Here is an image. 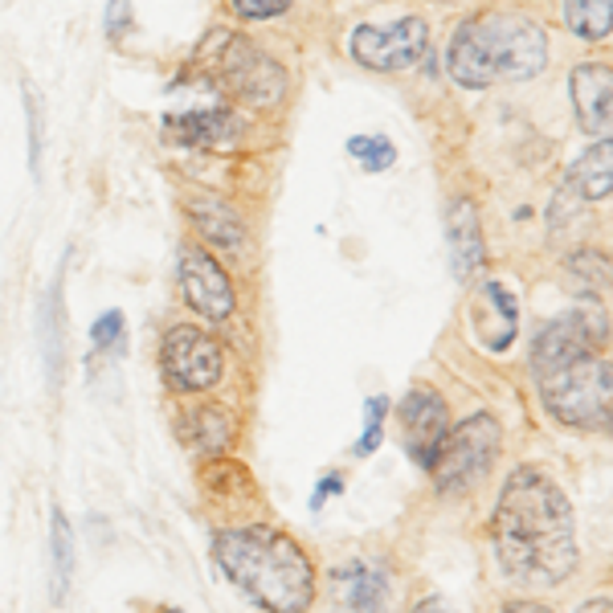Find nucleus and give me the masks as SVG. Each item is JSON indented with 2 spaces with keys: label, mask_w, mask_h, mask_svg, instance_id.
Here are the masks:
<instances>
[{
  "label": "nucleus",
  "mask_w": 613,
  "mask_h": 613,
  "mask_svg": "<svg viewBox=\"0 0 613 613\" xmlns=\"http://www.w3.org/2000/svg\"><path fill=\"white\" fill-rule=\"evenodd\" d=\"M491 544L511 581L532 589L560 584L581 560L569 495L536 466L511 470L491 515Z\"/></svg>",
  "instance_id": "obj_1"
},
{
  "label": "nucleus",
  "mask_w": 613,
  "mask_h": 613,
  "mask_svg": "<svg viewBox=\"0 0 613 613\" xmlns=\"http://www.w3.org/2000/svg\"><path fill=\"white\" fill-rule=\"evenodd\" d=\"M213 560L225 581L266 613H307L315 569L307 553L279 527H234L213 540Z\"/></svg>",
  "instance_id": "obj_2"
},
{
  "label": "nucleus",
  "mask_w": 613,
  "mask_h": 613,
  "mask_svg": "<svg viewBox=\"0 0 613 613\" xmlns=\"http://www.w3.org/2000/svg\"><path fill=\"white\" fill-rule=\"evenodd\" d=\"M548 66V37L524 13H483L463 21L446 45L450 78L466 90L527 82Z\"/></svg>",
  "instance_id": "obj_3"
},
{
  "label": "nucleus",
  "mask_w": 613,
  "mask_h": 613,
  "mask_svg": "<svg viewBox=\"0 0 613 613\" xmlns=\"http://www.w3.org/2000/svg\"><path fill=\"white\" fill-rule=\"evenodd\" d=\"M540 397L548 405V413L565 425L577 430H610V397H613V376L610 360L589 352L569 364H560L553 373L536 376Z\"/></svg>",
  "instance_id": "obj_4"
},
{
  "label": "nucleus",
  "mask_w": 613,
  "mask_h": 613,
  "mask_svg": "<svg viewBox=\"0 0 613 613\" xmlns=\"http://www.w3.org/2000/svg\"><path fill=\"white\" fill-rule=\"evenodd\" d=\"M503 450V430L491 413H475L466 418L458 430H450L442 438V446L434 454V483L442 495H458V491H475L487 475H491L495 458Z\"/></svg>",
  "instance_id": "obj_5"
},
{
  "label": "nucleus",
  "mask_w": 613,
  "mask_h": 613,
  "mask_svg": "<svg viewBox=\"0 0 613 613\" xmlns=\"http://www.w3.org/2000/svg\"><path fill=\"white\" fill-rule=\"evenodd\" d=\"M222 54H217V70H222L225 87L250 106H274L286 94V70L279 61L262 54L250 37H234L222 33Z\"/></svg>",
  "instance_id": "obj_6"
},
{
  "label": "nucleus",
  "mask_w": 613,
  "mask_h": 613,
  "mask_svg": "<svg viewBox=\"0 0 613 613\" xmlns=\"http://www.w3.org/2000/svg\"><path fill=\"white\" fill-rule=\"evenodd\" d=\"M425 49H430V25L421 16H401L389 25H360L352 33V58L376 75H397V70L418 66Z\"/></svg>",
  "instance_id": "obj_7"
},
{
  "label": "nucleus",
  "mask_w": 613,
  "mask_h": 613,
  "mask_svg": "<svg viewBox=\"0 0 613 613\" xmlns=\"http://www.w3.org/2000/svg\"><path fill=\"white\" fill-rule=\"evenodd\" d=\"M160 368L168 389L205 393L225 376V348L201 328H172L160 344Z\"/></svg>",
  "instance_id": "obj_8"
},
{
  "label": "nucleus",
  "mask_w": 613,
  "mask_h": 613,
  "mask_svg": "<svg viewBox=\"0 0 613 613\" xmlns=\"http://www.w3.org/2000/svg\"><path fill=\"white\" fill-rule=\"evenodd\" d=\"M598 340H605V315L598 307H577L569 315H556L532 340V373L544 376L569 360L589 356V352H598Z\"/></svg>",
  "instance_id": "obj_9"
},
{
  "label": "nucleus",
  "mask_w": 613,
  "mask_h": 613,
  "mask_svg": "<svg viewBox=\"0 0 613 613\" xmlns=\"http://www.w3.org/2000/svg\"><path fill=\"white\" fill-rule=\"evenodd\" d=\"M177 279H180V295L193 307L196 315L205 319H229L234 315V283L229 274L209 250L201 246H184L177 258Z\"/></svg>",
  "instance_id": "obj_10"
},
{
  "label": "nucleus",
  "mask_w": 613,
  "mask_h": 613,
  "mask_svg": "<svg viewBox=\"0 0 613 613\" xmlns=\"http://www.w3.org/2000/svg\"><path fill=\"white\" fill-rule=\"evenodd\" d=\"M397 421H401V438L409 458L430 470L434 466V454L442 446V438L450 434V413L446 401L438 397L434 389H409L397 405Z\"/></svg>",
  "instance_id": "obj_11"
},
{
  "label": "nucleus",
  "mask_w": 613,
  "mask_h": 613,
  "mask_svg": "<svg viewBox=\"0 0 613 613\" xmlns=\"http://www.w3.org/2000/svg\"><path fill=\"white\" fill-rule=\"evenodd\" d=\"M470 328L479 336L483 348L491 352H508L515 331H520V307H515V295H511L503 283H479L475 291V303H470Z\"/></svg>",
  "instance_id": "obj_12"
},
{
  "label": "nucleus",
  "mask_w": 613,
  "mask_h": 613,
  "mask_svg": "<svg viewBox=\"0 0 613 613\" xmlns=\"http://www.w3.org/2000/svg\"><path fill=\"white\" fill-rule=\"evenodd\" d=\"M569 94H572V111H577V123H581L584 135L593 139H610V111H613V82H610V66H598V61H584L577 66L569 78Z\"/></svg>",
  "instance_id": "obj_13"
},
{
  "label": "nucleus",
  "mask_w": 613,
  "mask_h": 613,
  "mask_svg": "<svg viewBox=\"0 0 613 613\" xmlns=\"http://www.w3.org/2000/svg\"><path fill=\"white\" fill-rule=\"evenodd\" d=\"M164 139L177 148H229L238 139V120L225 106L177 111V115H164Z\"/></svg>",
  "instance_id": "obj_14"
},
{
  "label": "nucleus",
  "mask_w": 613,
  "mask_h": 613,
  "mask_svg": "<svg viewBox=\"0 0 613 613\" xmlns=\"http://www.w3.org/2000/svg\"><path fill=\"white\" fill-rule=\"evenodd\" d=\"M331 589L340 593V601L352 613H385L393 581H389V569L368 565V560H352V565L331 569Z\"/></svg>",
  "instance_id": "obj_15"
},
{
  "label": "nucleus",
  "mask_w": 613,
  "mask_h": 613,
  "mask_svg": "<svg viewBox=\"0 0 613 613\" xmlns=\"http://www.w3.org/2000/svg\"><path fill=\"white\" fill-rule=\"evenodd\" d=\"M446 238H450V266L458 279H475L487 262V250H483V229H479V213L470 201H450L446 209Z\"/></svg>",
  "instance_id": "obj_16"
},
{
  "label": "nucleus",
  "mask_w": 613,
  "mask_h": 613,
  "mask_svg": "<svg viewBox=\"0 0 613 613\" xmlns=\"http://www.w3.org/2000/svg\"><path fill=\"white\" fill-rule=\"evenodd\" d=\"M180 438L193 454H222L229 442H234V418L225 413L222 405H189L180 413Z\"/></svg>",
  "instance_id": "obj_17"
},
{
  "label": "nucleus",
  "mask_w": 613,
  "mask_h": 613,
  "mask_svg": "<svg viewBox=\"0 0 613 613\" xmlns=\"http://www.w3.org/2000/svg\"><path fill=\"white\" fill-rule=\"evenodd\" d=\"M189 217H193V225L205 234V241L209 246H217V250H241L246 246V225H241L238 209L229 205V201H222V196H193L189 201Z\"/></svg>",
  "instance_id": "obj_18"
},
{
  "label": "nucleus",
  "mask_w": 613,
  "mask_h": 613,
  "mask_svg": "<svg viewBox=\"0 0 613 613\" xmlns=\"http://www.w3.org/2000/svg\"><path fill=\"white\" fill-rule=\"evenodd\" d=\"M37 336H42V360L49 389H58L61 381V360H66V311H61V274L49 283L42 295V311H37Z\"/></svg>",
  "instance_id": "obj_19"
},
{
  "label": "nucleus",
  "mask_w": 613,
  "mask_h": 613,
  "mask_svg": "<svg viewBox=\"0 0 613 613\" xmlns=\"http://www.w3.org/2000/svg\"><path fill=\"white\" fill-rule=\"evenodd\" d=\"M560 189H569L572 196H581V201H605L613 189V151H610V139H601L593 148L584 151L581 160L565 172V184Z\"/></svg>",
  "instance_id": "obj_20"
},
{
  "label": "nucleus",
  "mask_w": 613,
  "mask_h": 613,
  "mask_svg": "<svg viewBox=\"0 0 613 613\" xmlns=\"http://www.w3.org/2000/svg\"><path fill=\"white\" fill-rule=\"evenodd\" d=\"M49 560H54V572H49L54 605H66V593L75 581V527L61 515V508L49 511Z\"/></svg>",
  "instance_id": "obj_21"
},
{
  "label": "nucleus",
  "mask_w": 613,
  "mask_h": 613,
  "mask_svg": "<svg viewBox=\"0 0 613 613\" xmlns=\"http://www.w3.org/2000/svg\"><path fill=\"white\" fill-rule=\"evenodd\" d=\"M569 270V291L572 295H581V299H605V291H610V258L598 254V250H581V254H572L565 262Z\"/></svg>",
  "instance_id": "obj_22"
},
{
  "label": "nucleus",
  "mask_w": 613,
  "mask_h": 613,
  "mask_svg": "<svg viewBox=\"0 0 613 613\" xmlns=\"http://www.w3.org/2000/svg\"><path fill=\"white\" fill-rule=\"evenodd\" d=\"M565 25L584 42H605L613 25V0H565Z\"/></svg>",
  "instance_id": "obj_23"
},
{
  "label": "nucleus",
  "mask_w": 613,
  "mask_h": 613,
  "mask_svg": "<svg viewBox=\"0 0 613 613\" xmlns=\"http://www.w3.org/2000/svg\"><path fill=\"white\" fill-rule=\"evenodd\" d=\"M348 156H356L368 177L389 172V168L397 164V148H393L385 135H352V139H348Z\"/></svg>",
  "instance_id": "obj_24"
},
{
  "label": "nucleus",
  "mask_w": 613,
  "mask_h": 613,
  "mask_svg": "<svg viewBox=\"0 0 613 613\" xmlns=\"http://www.w3.org/2000/svg\"><path fill=\"white\" fill-rule=\"evenodd\" d=\"M21 94H25V123H30V172L33 180H42V139H45V127H42V99H37V90L25 82L21 87Z\"/></svg>",
  "instance_id": "obj_25"
},
{
  "label": "nucleus",
  "mask_w": 613,
  "mask_h": 613,
  "mask_svg": "<svg viewBox=\"0 0 613 613\" xmlns=\"http://www.w3.org/2000/svg\"><path fill=\"white\" fill-rule=\"evenodd\" d=\"M385 413H389V401H385V397H373V401L364 405V434H360V442H356V454H360V458H364V454H373V450L381 446Z\"/></svg>",
  "instance_id": "obj_26"
},
{
  "label": "nucleus",
  "mask_w": 613,
  "mask_h": 613,
  "mask_svg": "<svg viewBox=\"0 0 613 613\" xmlns=\"http://www.w3.org/2000/svg\"><path fill=\"white\" fill-rule=\"evenodd\" d=\"M123 340V311H106L94 319V328H90V348L94 352H106V348H120Z\"/></svg>",
  "instance_id": "obj_27"
},
{
  "label": "nucleus",
  "mask_w": 613,
  "mask_h": 613,
  "mask_svg": "<svg viewBox=\"0 0 613 613\" xmlns=\"http://www.w3.org/2000/svg\"><path fill=\"white\" fill-rule=\"evenodd\" d=\"M135 16H132V0H106V13H103V33L106 42H123L132 33Z\"/></svg>",
  "instance_id": "obj_28"
},
{
  "label": "nucleus",
  "mask_w": 613,
  "mask_h": 613,
  "mask_svg": "<svg viewBox=\"0 0 613 613\" xmlns=\"http://www.w3.org/2000/svg\"><path fill=\"white\" fill-rule=\"evenodd\" d=\"M291 4H295V0H234L238 16H246V21H270V16H283Z\"/></svg>",
  "instance_id": "obj_29"
},
{
  "label": "nucleus",
  "mask_w": 613,
  "mask_h": 613,
  "mask_svg": "<svg viewBox=\"0 0 613 613\" xmlns=\"http://www.w3.org/2000/svg\"><path fill=\"white\" fill-rule=\"evenodd\" d=\"M340 491H344V479H340V475H328V479H319V487H315V495H311V508L319 511L331 499V495H340Z\"/></svg>",
  "instance_id": "obj_30"
},
{
  "label": "nucleus",
  "mask_w": 613,
  "mask_h": 613,
  "mask_svg": "<svg viewBox=\"0 0 613 613\" xmlns=\"http://www.w3.org/2000/svg\"><path fill=\"white\" fill-rule=\"evenodd\" d=\"M503 613H553L548 605H540V601H511Z\"/></svg>",
  "instance_id": "obj_31"
},
{
  "label": "nucleus",
  "mask_w": 613,
  "mask_h": 613,
  "mask_svg": "<svg viewBox=\"0 0 613 613\" xmlns=\"http://www.w3.org/2000/svg\"><path fill=\"white\" fill-rule=\"evenodd\" d=\"M413 613H450V610H446V605H442V601H438V598H425Z\"/></svg>",
  "instance_id": "obj_32"
},
{
  "label": "nucleus",
  "mask_w": 613,
  "mask_h": 613,
  "mask_svg": "<svg viewBox=\"0 0 613 613\" xmlns=\"http://www.w3.org/2000/svg\"><path fill=\"white\" fill-rule=\"evenodd\" d=\"M172 613H177V610H172Z\"/></svg>",
  "instance_id": "obj_33"
}]
</instances>
